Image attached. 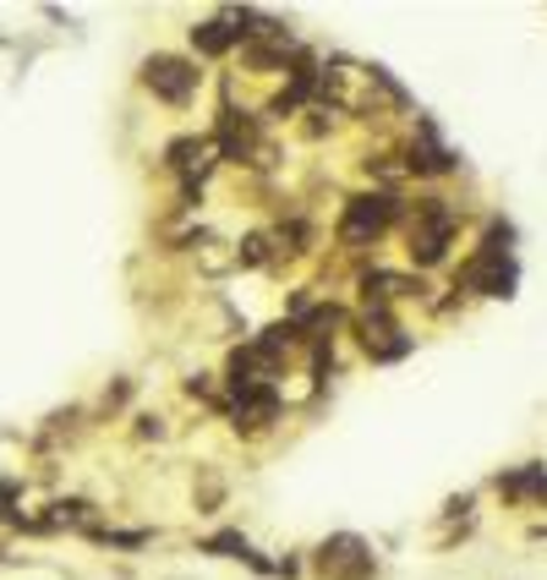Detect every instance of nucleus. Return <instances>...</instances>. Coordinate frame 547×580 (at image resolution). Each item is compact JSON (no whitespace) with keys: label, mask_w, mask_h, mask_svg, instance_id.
I'll return each instance as SVG.
<instances>
[{"label":"nucleus","mask_w":547,"mask_h":580,"mask_svg":"<svg viewBox=\"0 0 547 580\" xmlns=\"http://www.w3.org/2000/svg\"><path fill=\"white\" fill-rule=\"evenodd\" d=\"M274 411H280V394H274L268 383H241L236 400H230L236 427H241V421H246V427H263V421H274Z\"/></svg>","instance_id":"10"},{"label":"nucleus","mask_w":547,"mask_h":580,"mask_svg":"<svg viewBox=\"0 0 547 580\" xmlns=\"http://www.w3.org/2000/svg\"><path fill=\"white\" fill-rule=\"evenodd\" d=\"M17 504V482H0V515H7Z\"/></svg>","instance_id":"15"},{"label":"nucleus","mask_w":547,"mask_h":580,"mask_svg":"<svg viewBox=\"0 0 547 580\" xmlns=\"http://www.w3.org/2000/svg\"><path fill=\"white\" fill-rule=\"evenodd\" d=\"M34 531H88V537H104L99 509H93L88 499H61V504H50V515L34 520Z\"/></svg>","instance_id":"9"},{"label":"nucleus","mask_w":547,"mask_h":580,"mask_svg":"<svg viewBox=\"0 0 547 580\" xmlns=\"http://www.w3.org/2000/svg\"><path fill=\"white\" fill-rule=\"evenodd\" d=\"M498 493L514 504H547V466H520V471L498 477Z\"/></svg>","instance_id":"12"},{"label":"nucleus","mask_w":547,"mask_h":580,"mask_svg":"<svg viewBox=\"0 0 547 580\" xmlns=\"http://www.w3.org/2000/svg\"><path fill=\"white\" fill-rule=\"evenodd\" d=\"M394 209H399V203H394L389 192H361V198H351V203H345L340 236H345V241H372V236H383V230H389Z\"/></svg>","instance_id":"5"},{"label":"nucleus","mask_w":547,"mask_h":580,"mask_svg":"<svg viewBox=\"0 0 547 580\" xmlns=\"http://www.w3.org/2000/svg\"><path fill=\"white\" fill-rule=\"evenodd\" d=\"M143 83H149L165 104H187V99L198 93V66L181 61V55H154V61L143 66Z\"/></svg>","instance_id":"6"},{"label":"nucleus","mask_w":547,"mask_h":580,"mask_svg":"<svg viewBox=\"0 0 547 580\" xmlns=\"http://www.w3.org/2000/svg\"><path fill=\"white\" fill-rule=\"evenodd\" d=\"M313 569H318L323 580H372V575H378V553H372L356 531H334V537L318 542Z\"/></svg>","instance_id":"1"},{"label":"nucleus","mask_w":547,"mask_h":580,"mask_svg":"<svg viewBox=\"0 0 547 580\" xmlns=\"http://www.w3.org/2000/svg\"><path fill=\"white\" fill-rule=\"evenodd\" d=\"M274 373H280V345H268V340H252L230 356V389L241 383H268Z\"/></svg>","instance_id":"7"},{"label":"nucleus","mask_w":547,"mask_h":580,"mask_svg":"<svg viewBox=\"0 0 547 580\" xmlns=\"http://www.w3.org/2000/svg\"><path fill=\"white\" fill-rule=\"evenodd\" d=\"M192 45H198L203 55H225L230 45H241V28H236L230 17H214V23H198V28H192Z\"/></svg>","instance_id":"14"},{"label":"nucleus","mask_w":547,"mask_h":580,"mask_svg":"<svg viewBox=\"0 0 547 580\" xmlns=\"http://www.w3.org/2000/svg\"><path fill=\"white\" fill-rule=\"evenodd\" d=\"M361 345L378 356V362H394V356H405L410 351V340H405V329L383 313V302H372V313L361 318Z\"/></svg>","instance_id":"8"},{"label":"nucleus","mask_w":547,"mask_h":580,"mask_svg":"<svg viewBox=\"0 0 547 580\" xmlns=\"http://www.w3.org/2000/svg\"><path fill=\"white\" fill-rule=\"evenodd\" d=\"M214 149H219L225 160H246V154L257 149L252 121H246V115H236V110H225V115H219V137H214Z\"/></svg>","instance_id":"13"},{"label":"nucleus","mask_w":547,"mask_h":580,"mask_svg":"<svg viewBox=\"0 0 547 580\" xmlns=\"http://www.w3.org/2000/svg\"><path fill=\"white\" fill-rule=\"evenodd\" d=\"M466 285L482 297H509L514 290V257H509V225H493L482 252L466 263Z\"/></svg>","instance_id":"2"},{"label":"nucleus","mask_w":547,"mask_h":580,"mask_svg":"<svg viewBox=\"0 0 547 580\" xmlns=\"http://www.w3.org/2000/svg\"><path fill=\"white\" fill-rule=\"evenodd\" d=\"M214 137H181V142H170V165L187 176V187H192V176L203 181L208 176V165H214Z\"/></svg>","instance_id":"11"},{"label":"nucleus","mask_w":547,"mask_h":580,"mask_svg":"<svg viewBox=\"0 0 547 580\" xmlns=\"http://www.w3.org/2000/svg\"><path fill=\"white\" fill-rule=\"evenodd\" d=\"M372 83H378V66L367 72V66L334 61V66H323V72H318L323 99H329V104H340V110H367V104H372Z\"/></svg>","instance_id":"4"},{"label":"nucleus","mask_w":547,"mask_h":580,"mask_svg":"<svg viewBox=\"0 0 547 580\" xmlns=\"http://www.w3.org/2000/svg\"><path fill=\"white\" fill-rule=\"evenodd\" d=\"M449 241H455V214L438 198H428L417 209V225H410V257H417L422 268H433V263H444Z\"/></svg>","instance_id":"3"}]
</instances>
